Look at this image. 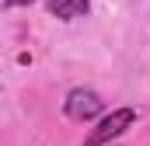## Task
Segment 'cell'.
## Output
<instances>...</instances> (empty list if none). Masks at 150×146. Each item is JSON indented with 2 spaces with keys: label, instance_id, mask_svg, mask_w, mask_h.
Here are the masks:
<instances>
[{
  "label": "cell",
  "instance_id": "2",
  "mask_svg": "<svg viewBox=\"0 0 150 146\" xmlns=\"http://www.w3.org/2000/svg\"><path fill=\"white\" fill-rule=\"evenodd\" d=\"M63 111H67V118H74V122H91V118H98V115L105 111V101H101V94H98V91L77 87V91L67 94Z\"/></svg>",
  "mask_w": 150,
  "mask_h": 146
},
{
  "label": "cell",
  "instance_id": "1",
  "mask_svg": "<svg viewBox=\"0 0 150 146\" xmlns=\"http://www.w3.org/2000/svg\"><path fill=\"white\" fill-rule=\"evenodd\" d=\"M133 122H136V111L133 108H115L112 115H105V118L98 122V129L87 136L84 146H105V143H112V139H119L122 132L133 129Z\"/></svg>",
  "mask_w": 150,
  "mask_h": 146
},
{
  "label": "cell",
  "instance_id": "3",
  "mask_svg": "<svg viewBox=\"0 0 150 146\" xmlns=\"http://www.w3.org/2000/svg\"><path fill=\"white\" fill-rule=\"evenodd\" d=\"M87 11H91L87 0H49V14L59 18V21H77V18H84Z\"/></svg>",
  "mask_w": 150,
  "mask_h": 146
}]
</instances>
